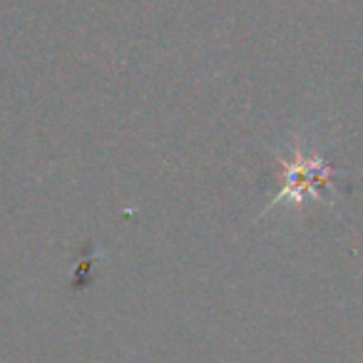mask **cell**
Wrapping results in <instances>:
<instances>
[{"label": "cell", "instance_id": "1", "mask_svg": "<svg viewBox=\"0 0 363 363\" xmlns=\"http://www.w3.org/2000/svg\"><path fill=\"white\" fill-rule=\"evenodd\" d=\"M281 199L294 204H333L341 199V172L326 157H303L301 152L294 160L279 157V194L269 209L277 207Z\"/></svg>", "mask_w": 363, "mask_h": 363}]
</instances>
